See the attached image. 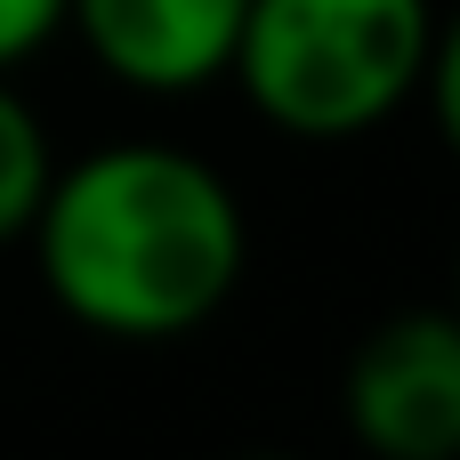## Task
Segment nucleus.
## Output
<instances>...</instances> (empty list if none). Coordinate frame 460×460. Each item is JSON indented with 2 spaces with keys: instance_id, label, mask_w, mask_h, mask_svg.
Instances as JSON below:
<instances>
[{
  "instance_id": "f257e3e1",
  "label": "nucleus",
  "mask_w": 460,
  "mask_h": 460,
  "mask_svg": "<svg viewBox=\"0 0 460 460\" xmlns=\"http://www.w3.org/2000/svg\"><path fill=\"white\" fill-rule=\"evenodd\" d=\"M24 243L49 307L73 332L121 348L202 332L234 299L251 259L234 186L202 154L162 137H121L57 162Z\"/></svg>"
},
{
  "instance_id": "f03ea898",
  "label": "nucleus",
  "mask_w": 460,
  "mask_h": 460,
  "mask_svg": "<svg viewBox=\"0 0 460 460\" xmlns=\"http://www.w3.org/2000/svg\"><path fill=\"white\" fill-rule=\"evenodd\" d=\"M445 65L453 40L437 24V0H251L226 81L267 129L348 146L412 113Z\"/></svg>"
},
{
  "instance_id": "7ed1b4c3",
  "label": "nucleus",
  "mask_w": 460,
  "mask_h": 460,
  "mask_svg": "<svg viewBox=\"0 0 460 460\" xmlns=\"http://www.w3.org/2000/svg\"><path fill=\"white\" fill-rule=\"evenodd\" d=\"M340 412L356 445L380 460H453L460 453V323L445 307H396L356 356Z\"/></svg>"
},
{
  "instance_id": "20e7f679",
  "label": "nucleus",
  "mask_w": 460,
  "mask_h": 460,
  "mask_svg": "<svg viewBox=\"0 0 460 460\" xmlns=\"http://www.w3.org/2000/svg\"><path fill=\"white\" fill-rule=\"evenodd\" d=\"M251 0H65V32L89 65L137 97H194L226 81Z\"/></svg>"
},
{
  "instance_id": "39448f33",
  "label": "nucleus",
  "mask_w": 460,
  "mask_h": 460,
  "mask_svg": "<svg viewBox=\"0 0 460 460\" xmlns=\"http://www.w3.org/2000/svg\"><path fill=\"white\" fill-rule=\"evenodd\" d=\"M49 170H57L49 129H40V113L24 105V89L0 73V251H8V243H24V226H32V210H40Z\"/></svg>"
},
{
  "instance_id": "423d86ee",
  "label": "nucleus",
  "mask_w": 460,
  "mask_h": 460,
  "mask_svg": "<svg viewBox=\"0 0 460 460\" xmlns=\"http://www.w3.org/2000/svg\"><path fill=\"white\" fill-rule=\"evenodd\" d=\"M57 32H65V0H0V73L40 57Z\"/></svg>"
}]
</instances>
